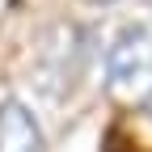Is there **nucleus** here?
<instances>
[{
  "label": "nucleus",
  "mask_w": 152,
  "mask_h": 152,
  "mask_svg": "<svg viewBox=\"0 0 152 152\" xmlns=\"http://www.w3.org/2000/svg\"><path fill=\"white\" fill-rule=\"evenodd\" d=\"M106 93L123 106L152 102V30L123 26L106 47Z\"/></svg>",
  "instance_id": "1"
},
{
  "label": "nucleus",
  "mask_w": 152,
  "mask_h": 152,
  "mask_svg": "<svg viewBox=\"0 0 152 152\" xmlns=\"http://www.w3.org/2000/svg\"><path fill=\"white\" fill-rule=\"evenodd\" d=\"M0 152H47L42 127L21 102H0Z\"/></svg>",
  "instance_id": "2"
}]
</instances>
